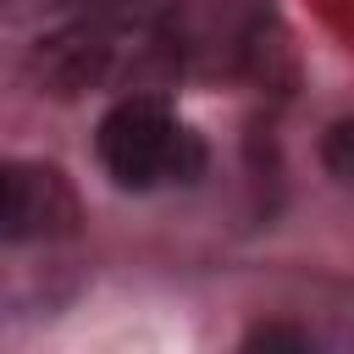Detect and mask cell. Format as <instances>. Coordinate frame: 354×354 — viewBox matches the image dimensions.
I'll use <instances>...</instances> for the list:
<instances>
[{
  "instance_id": "1",
  "label": "cell",
  "mask_w": 354,
  "mask_h": 354,
  "mask_svg": "<svg viewBox=\"0 0 354 354\" xmlns=\"http://www.w3.org/2000/svg\"><path fill=\"white\" fill-rule=\"evenodd\" d=\"M183 66V39L160 17L133 11H94L50 39L33 44V83L44 94H83V88H144Z\"/></svg>"
},
{
  "instance_id": "2",
  "label": "cell",
  "mask_w": 354,
  "mask_h": 354,
  "mask_svg": "<svg viewBox=\"0 0 354 354\" xmlns=\"http://www.w3.org/2000/svg\"><path fill=\"white\" fill-rule=\"evenodd\" d=\"M94 155L116 188L149 194V188H188L205 177V138L177 122V111L160 94H122L100 127H94Z\"/></svg>"
},
{
  "instance_id": "3",
  "label": "cell",
  "mask_w": 354,
  "mask_h": 354,
  "mask_svg": "<svg viewBox=\"0 0 354 354\" xmlns=\"http://www.w3.org/2000/svg\"><path fill=\"white\" fill-rule=\"evenodd\" d=\"M83 227V199L50 160L0 155V243H55Z\"/></svg>"
},
{
  "instance_id": "4",
  "label": "cell",
  "mask_w": 354,
  "mask_h": 354,
  "mask_svg": "<svg viewBox=\"0 0 354 354\" xmlns=\"http://www.w3.org/2000/svg\"><path fill=\"white\" fill-rule=\"evenodd\" d=\"M321 160H326L332 177H354V116H343V122L326 127V138H321Z\"/></svg>"
},
{
  "instance_id": "5",
  "label": "cell",
  "mask_w": 354,
  "mask_h": 354,
  "mask_svg": "<svg viewBox=\"0 0 354 354\" xmlns=\"http://www.w3.org/2000/svg\"><path fill=\"white\" fill-rule=\"evenodd\" d=\"M243 348H315V337L304 326H282V321H266L254 332H243Z\"/></svg>"
}]
</instances>
